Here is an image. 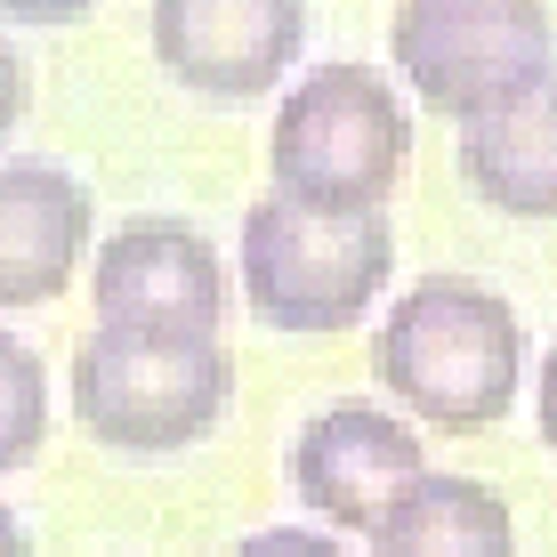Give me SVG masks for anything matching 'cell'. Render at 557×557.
<instances>
[{
    "mask_svg": "<svg viewBox=\"0 0 557 557\" xmlns=\"http://www.w3.org/2000/svg\"><path fill=\"white\" fill-rule=\"evenodd\" d=\"M372 372L412 420H429L445 436H476L493 420H509L517 380H525L517 307L469 275H420L380 315Z\"/></svg>",
    "mask_w": 557,
    "mask_h": 557,
    "instance_id": "obj_1",
    "label": "cell"
},
{
    "mask_svg": "<svg viewBox=\"0 0 557 557\" xmlns=\"http://www.w3.org/2000/svg\"><path fill=\"white\" fill-rule=\"evenodd\" d=\"M405 162H412V113L380 65L332 57L283 89L275 129H267V178L283 202L388 210V195L405 186Z\"/></svg>",
    "mask_w": 557,
    "mask_h": 557,
    "instance_id": "obj_2",
    "label": "cell"
},
{
    "mask_svg": "<svg viewBox=\"0 0 557 557\" xmlns=\"http://www.w3.org/2000/svg\"><path fill=\"white\" fill-rule=\"evenodd\" d=\"M396 275L388 210H307L267 195L243 210V299L267 332H348Z\"/></svg>",
    "mask_w": 557,
    "mask_h": 557,
    "instance_id": "obj_3",
    "label": "cell"
},
{
    "mask_svg": "<svg viewBox=\"0 0 557 557\" xmlns=\"http://www.w3.org/2000/svg\"><path fill=\"white\" fill-rule=\"evenodd\" d=\"M235 396V363L219 339H146V332H89L73 348V420L89 445L162 460L219 429Z\"/></svg>",
    "mask_w": 557,
    "mask_h": 557,
    "instance_id": "obj_4",
    "label": "cell"
},
{
    "mask_svg": "<svg viewBox=\"0 0 557 557\" xmlns=\"http://www.w3.org/2000/svg\"><path fill=\"white\" fill-rule=\"evenodd\" d=\"M388 57L420 106L469 129L557 73V25L549 0H396Z\"/></svg>",
    "mask_w": 557,
    "mask_h": 557,
    "instance_id": "obj_5",
    "label": "cell"
},
{
    "mask_svg": "<svg viewBox=\"0 0 557 557\" xmlns=\"http://www.w3.org/2000/svg\"><path fill=\"white\" fill-rule=\"evenodd\" d=\"M89 307L106 332L146 339H219L226 267L202 226L186 219H129L89 251Z\"/></svg>",
    "mask_w": 557,
    "mask_h": 557,
    "instance_id": "obj_6",
    "label": "cell"
},
{
    "mask_svg": "<svg viewBox=\"0 0 557 557\" xmlns=\"http://www.w3.org/2000/svg\"><path fill=\"white\" fill-rule=\"evenodd\" d=\"M146 41L178 89L259 106L307 57V0H146Z\"/></svg>",
    "mask_w": 557,
    "mask_h": 557,
    "instance_id": "obj_7",
    "label": "cell"
},
{
    "mask_svg": "<svg viewBox=\"0 0 557 557\" xmlns=\"http://www.w3.org/2000/svg\"><path fill=\"white\" fill-rule=\"evenodd\" d=\"M420 476H429V453H420L405 412L332 405L292 436V493L299 509H315L323 533H380V517Z\"/></svg>",
    "mask_w": 557,
    "mask_h": 557,
    "instance_id": "obj_8",
    "label": "cell"
},
{
    "mask_svg": "<svg viewBox=\"0 0 557 557\" xmlns=\"http://www.w3.org/2000/svg\"><path fill=\"white\" fill-rule=\"evenodd\" d=\"M89 251V186L65 162H0V307H49Z\"/></svg>",
    "mask_w": 557,
    "mask_h": 557,
    "instance_id": "obj_9",
    "label": "cell"
},
{
    "mask_svg": "<svg viewBox=\"0 0 557 557\" xmlns=\"http://www.w3.org/2000/svg\"><path fill=\"white\" fill-rule=\"evenodd\" d=\"M460 178L509 219H557V73L460 129Z\"/></svg>",
    "mask_w": 557,
    "mask_h": 557,
    "instance_id": "obj_10",
    "label": "cell"
},
{
    "mask_svg": "<svg viewBox=\"0 0 557 557\" xmlns=\"http://www.w3.org/2000/svg\"><path fill=\"white\" fill-rule=\"evenodd\" d=\"M372 557H517V517L493 485L429 469L420 485H405V502L380 517Z\"/></svg>",
    "mask_w": 557,
    "mask_h": 557,
    "instance_id": "obj_11",
    "label": "cell"
},
{
    "mask_svg": "<svg viewBox=\"0 0 557 557\" xmlns=\"http://www.w3.org/2000/svg\"><path fill=\"white\" fill-rule=\"evenodd\" d=\"M49 436V372L16 332H0V476L25 469Z\"/></svg>",
    "mask_w": 557,
    "mask_h": 557,
    "instance_id": "obj_12",
    "label": "cell"
},
{
    "mask_svg": "<svg viewBox=\"0 0 557 557\" xmlns=\"http://www.w3.org/2000/svg\"><path fill=\"white\" fill-rule=\"evenodd\" d=\"M226 557H348V549H339V533H323V525H259Z\"/></svg>",
    "mask_w": 557,
    "mask_h": 557,
    "instance_id": "obj_13",
    "label": "cell"
},
{
    "mask_svg": "<svg viewBox=\"0 0 557 557\" xmlns=\"http://www.w3.org/2000/svg\"><path fill=\"white\" fill-rule=\"evenodd\" d=\"M25 106H33V73H25V57H16V41L0 33V146H9L16 122H25Z\"/></svg>",
    "mask_w": 557,
    "mask_h": 557,
    "instance_id": "obj_14",
    "label": "cell"
},
{
    "mask_svg": "<svg viewBox=\"0 0 557 557\" xmlns=\"http://www.w3.org/2000/svg\"><path fill=\"white\" fill-rule=\"evenodd\" d=\"M89 9H98V0H0V16H9V25H41V33L82 25Z\"/></svg>",
    "mask_w": 557,
    "mask_h": 557,
    "instance_id": "obj_15",
    "label": "cell"
},
{
    "mask_svg": "<svg viewBox=\"0 0 557 557\" xmlns=\"http://www.w3.org/2000/svg\"><path fill=\"white\" fill-rule=\"evenodd\" d=\"M533 420H542V445L557 453V348L542 356V380H533Z\"/></svg>",
    "mask_w": 557,
    "mask_h": 557,
    "instance_id": "obj_16",
    "label": "cell"
},
{
    "mask_svg": "<svg viewBox=\"0 0 557 557\" xmlns=\"http://www.w3.org/2000/svg\"><path fill=\"white\" fill-rule=\"evenodd\" d=\"M0 557H33V533H25V517L9 502H0Z\"/></svg>",
    "mask_w": 557,
    "mask_h": 557,
    "instance_id": "obj_17",
    "label": "cell"
}]
</instances>
